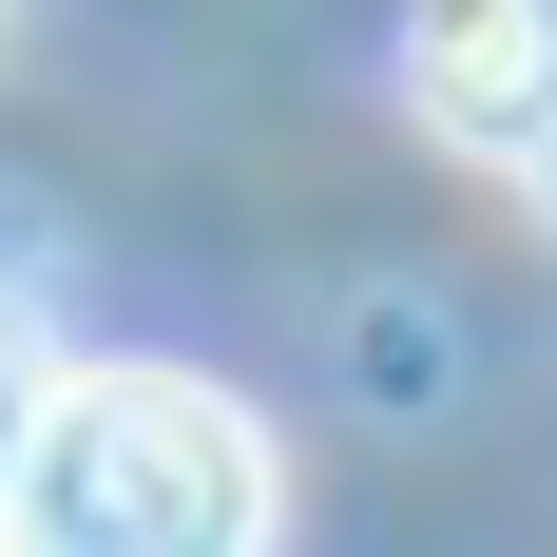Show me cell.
Here are the masks:
<instances>
[{
    "label": "cell",
    "instance_id": "7a4b0ae2",
    "mask_svg": "<svg viewBox=\"0 0 557 557\" xmlns=\"http://www.w3.org/2000/svg\"><path fill=\"white\" fill-rule=\"evenodd\" d=\"M404 115L461 154H557V0H423L404 20Z\"/></svg>",
    "mask_w": 557,
    "mask_h": 557
},
{
    "label": "cell",
    "instance_id": "277c9868",
    "mask_svg": "<svg viewBox=\"0 0 557 557\" xmlns=\"http://www.w3.org/2000/svg\"><path fill=\"white\" fill-rule=\"evenodd\" d=\"M539 212H557V154H539Z\"/></svg>",
    "mask_w": 557,
    "mask_h": 557
},
{
    "label": "cell",
    "instance_id": "6da1fadb",
    "mask_svg": "<svg viewBox=\"0 0 557 557\" xmlns=\"http://www.w3.org/2000/svg\"><path fill=\"white\" fill-rule=\"evenodd\" d=\"M0 557H270V423L193 366H77L20 443Z\"/></svg>",
    "mask_w": 557,
    "mask_h": 557
},
{
    "label": "cell",
    "instance_id": "3957f363",
    "mask_svg": "<svg viewBox=\"0 0 557 557\" xmlns=\"http://www.w3.org/2000/svg\"><path fill=\"white\" fill-rule=\"evenodd\" d=\"M39 404H58V385H39V346L0 327V519H20V443H39Z\"/></svg>",
    "mask_w": 557,
    "mask_h": 557
}]
</instances>
